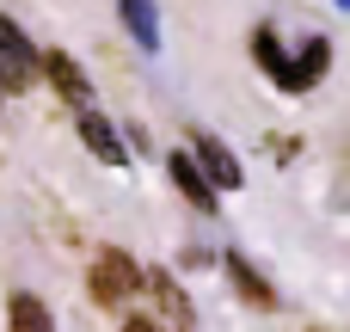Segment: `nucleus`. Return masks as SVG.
<instances>
[{
    "mask_svg": "<svg viewBox=\"0 0 350 332\" xmlns=\"http://www.w3.org/2000/svg\"><path fill=\"white\" fill-rule=\"evenodd\" d=\"M80 142H86L92 160H105V166H123V160H129V148H123V136H117V123H111L105 111H80Z\"/></svg>",
    "mask_w": 350,
    "mask_h": 332,
    "instance_id": "6",
    "label": "nucleus"
},
{
    "mask_svg": "<svg viewBox=\"0 0 350 332\" xmlns=\"http://www.w3.org/2000/svg\"><path fill=\"white\" fill-rule=\"evenodd\" d=\"M43 74H49V86H55L74 111H92V105H86L92 86H86V74H80V62H74L68 49H43Z\"/></svg>",
    "mask_w": 350,
    "mask_h": 332,
    "instance_id": "4",
    "label": "nucleus"
},
{
    "mask_svg": "<svg viewBox=\"0 0 350 332\" xmlns=\"http://www.w3.org/2000/svg\"><path fill=\"white\" fill-rule=\"evenodd\" d=\"M142 283H148V271H142L123 246H105V253L92 259V271H86V296H92L98 308H123V302H135Z\"/></svg>",
    "mask_w": 350,
    "mask_h": 332,
    "instance_id": "1",
    "label": "nucleus"
},
{
    "mask_svg": "<svg viewBox=\"0 0 350 332\" xmlns=\"http://www.w3.org/2000/svg\"><path fill=\"white\" fill-rule=\"evenodd\" d=\"M37 68H43V49H31V37L0 12V92H25Z\"/></svg>",
    "mask_w": 350,
    "mask_h": 332,
    "instance_id": "2",
    "label": "nucleus"
},
{
    "mask_svg": "<svg viewBox=\"0 0 350 332\" xmlns=\"http://www.w3.org/2000/svg\"><path fill=\"white\" fill-rule=\"evenodd\" d=\"M123 332H166L160 320H148V314H135V320H123Z\"/></svg>",
    "mask_w": 350,
    "mask_h": 332,
    "instance_id": "14",
    "label": "nucleus"
},
{
    "mask_svg": "<svg viewBox=\"0 0 350 332\" xmlns=\"http://www.w3.org/2000/svg\"><path fill=\"white\" fill-rule=\"evenodd\" d=\"M252 55H258V68H265L277 86H289V55H283V43H277V31H271V25H258V31H252Z\"/></svg>",
    "mask_w": 350,
    "mask_h": 332,
    "instance_id": "10",
    "label": "nucleus"
},
{
    "mask_svg": "<svg viewBox=\"0 0 350 332\" xmlns=\"http://www.w3.org/2000/svg\"><path fill=\"white\" fill-rule=\"evenodd\" d=\"M117 12H123V25L135 31V43L154 55V49H160V25H154V6H148V0H117Z\"/></svg>",
    "mask_w": 350,
    "mask_h": 332,
    "instance_id": "11",
    "label": "nucleus"
},
{
    "mask_svg": "<svg viewBox=\"0 0 350 332\" xmlns=\"http://www.w3.org/2000/svg\"><path fill=\"white\" fill-rule=\"evenodd\" d=\"M166 173H172V185L185 191V203H191V209L215 216V185H209V173L197 166V154H185V148H178V154L166 160Z\"/></svg>",
    "mask_w": 350,
    "mask_h": 332,
    "instance_id": "5",
    "label": "nucleus"
},
{
    "mask_svg": "<svg viewBox=\"0 0 350 332\" xmlns=\"http://www.w3.org/2000/svg\"><path fill=\"white\" fill-rule=\"evenodd\" d=\"M326 68H332V43H326V37L301 43V55L289 62V86H283V92H308V86H320Z\"/></svg>",
    "mask_w": 350,
    "mask_h": 332,
    "instance_id": "8",
    "label": "nucleus"
},
{
    "mask_svg": "<svg viewBox=\"0 0 350 332\" xmlns=\"http://www.w3.org/2000/svg\"><path fill=\"white\" fill-rule=\"evenodd\" d=\"M6 332H55V320H49V308H43L37 296L12 290V302H6Z\"/></svg>",
    "mask_w": 350,
    "mask_h": 332,
    "instance_id": "9",
    "label": "nucleus"
},
{
    "mask_svg": "<svg viewBox=\"0 0 350 332\" xmlns=\"http://www.w3.org/2000/svg\"><path fill=\"white\" fill-rule=\"evenodd\" d=\"M191 154H197V166L209 173V185H215V191H240V179H246V173H240V160H234L209 129H191Z\"/></svg>",
    "mask_w": 350,
    "mask_h": 332,
    "instance_id": "3",
    "label": "nucleus"
},
{
    "mask_svg": "<svg viewBox=\"0 0 350 332\" xmlns=\"http://www.w3.org/2000/svg\"><path fill=\"white\" fill-rule=\"evenodd\" d=\"M295 148H301L295 136H271V154H277V160H295Z\"/></svg>",
    "mask_w": 350,
    "mask_h": 332,
    "instance_id": "13",
    "label": "nucleus"
},
{
    "mask_svg": "<svg viewBox=\"0 0 350 332\" xmlns=\"http://www.w3.org/2000/svg\"><path fill=\"white\" fill-rule=\"evenodd\" d=\"M148 290H154V302H160V314L178 327V320H191V302L178 296V283L166 277V271H148Z\"/></svg>",
    "mask_w": 350,
    "mask_h": 332,
    "instance_id": "12",
    "label": "nucleus"
},
{
    "mask_svg": "<svg viewBox=\"0 0 350 332\" xmlns=\"http://www.w3.org/2000/svg\"><path fill=\"white\" fill-rule=\"evenodd\" d=\"M221 271H228V283H234V296H246V302H252L258 314H271V308L283 302V296H277V290H271V283H265V277H258V271H252V265H246L240 253H228V259H221Z\"/></svg>",
    "mask_w": 350,
    "mask_h": 332,
    "instance_id": "7",
    "label": "nucleus"
}]
</instances>
